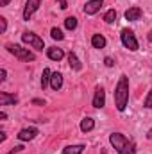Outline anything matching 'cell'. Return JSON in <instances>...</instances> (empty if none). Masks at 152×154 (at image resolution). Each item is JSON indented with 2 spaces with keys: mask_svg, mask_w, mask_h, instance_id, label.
Masks as SVG:
<instances>
[{
  "mask_svg": "<svg viewBox=\"0 0 152 154\" xmlns=\"http://www.w3.org/2000/svg\"><path fill=\"white\" fill-rule=\"evenodd\" d=\"M114 20H116V11H114V9H109V11L104 14V22H106V23H113Z\"/></svg>",
  "mask_w": 152,
  "mask_h": 154,
  "instance_id": "cell-20",
  "label": "cell"
},
{
  "mask_svg": "<svg viewBox=\"0 0 152 154\" xmlns=\"http://www.w3.org/2000/svg\"><path fill=\"white\" fill-rule=\"evenodd\" d=\"M147 38H149V41H150V43H152V31H150V32H149V36H147Z\"/></svg>",
  "mask_w": 152,
  "mask_h": 154,
  "instance_id": "cell-31",
  "label": "cell"
},
{
  "mask_svg": "<svg viewBox=\"0 0 152 154\" xmlns=\"http://www.w3.org/2000/svg\"><path fill=\"white\" fill-rule=\"evenodd\" d=\"M5 29H7V20H5L4 16H0V31L5 32Z\"/></svg>",
  "mask_w": 152,
  "mask_h": 154,
  "instance_id": "cell-23",
  "label": "cell"
},
{
  "mask_svg": "<svg viewBox=\"0 0 152 154\" xmlns=\"http://www.w3.org/2000/svg\"><path fill=\"white\" fill-rule=\"evenodd\" d=\"M104 106H106V91H104V88H97L95 90V97H93V108L100 109Z\"/></svg>",
  "mask_w": 152,
  "mask_h": 154,
  "instance_id": "cell-9",
  "label": "cell"
},
{
  "mask_svg": "<svg viewBox=\"0 0 152 154\" xmlns=\"http://www.w3.org/2000/svg\"><path fill=\"white\" fill-rule=\"evenodd\" d=\"M68 61H70V66H72L74 70H81V68H82L81 61L77 59V56L74 54V52H70V56H68Z\"/></svg>",
  "mask_w": 152,
  "mask_h": 154,
  "instance_id": "cell-18",
  "label": "cell"
},
{
  "mask_svg": "<svg viewBox=\"0 0 152 154\" xmlns=\"http://www.w3.org/2000/svg\"><path fill=\"white\" fill-rule=\"evenodd\" d=\"M39 5H41V0H27L23 9V20H31V16L39 9Z\"/></svg>",
  "mask_w": 152,
  "mask_h": 154,
  "instance_id": "cell-6",
  "label": "cell"
},
{
  "mask_svg": "<svg viewBox=\"0 0 152 154\" xmlns=\"http://www.w3.org/2000/svg\"><path fill=\"white\" fill-rule=\"evenodd\" d=\"M0 118H2V120H5V118H7V115H5V111H2V113H0Z\"/></svg>",
  "mask_w": 152,
  "mask_h": 154,
  "instance_id": "cell-30",
  "label": "cell"
},
{
  "mask_svg": "<svg viewBox=\"0 0 152 154\" xmlns=\"http://www.w3.org/2000/svg\"><path fill=\"white\" fill-rule=\"evenodd\" d=\"M16 136H18V140H22V142H29V140H34V138L38 136V129H36V127H25V129H22Z\"/></svg>",
  "mask_w": 152,
  "mask_h": 154,
  "instance_id": "cell-8",
  "label": "cell"
},
{
  "mask_svg": "<svg viewBox=\"0 0 152 154\" xmlns=\"http://www.w3.org/2000/svg\"><path fill=\"white\" fill-rule=\"evenodd\" d=\"M102 5H104V0H90V2L84 4L82 11H84V14H95V13L100 11Z\"/></svg>",
  "mask_w": 152,
  "mask_h": 154,
  "instance_id": "cell-7",
  "label": "cell"
},
{
  "mask_svg": "<svg viewBox=\"0 0 152 154\" xmlns=\"http://www.w3.org/2000/svg\"><path fill=\"white\" fill-rule=\"evenodd\" d=\"M65 27L68 29V31H74L77 27V18H74V16H68L66 20H65Z\"/></svg>",
  "mask_w": 152,
  "mask_h": 154,
  "instance_id": "cell-19",
  "label": "cell"
},
{
  "mask_svg": "<svg viewBox=\"0 0 152 154\" xmlns=\"http://www.w3.org/2000/svg\"><path fill=\"white\" fill-rule=\"evenodd\" d=\"M125 18H127L129 22L140 20V18H141V9H140V7H129V9L125 11Z\"/></svg>",
  "mask_w": 152,
  "mask_h": 154,
  "instance_id": "cell-11",
  "label": "cell"
},
{
  "mask_svg": "<svg viewBox=\"0 0 152 154\" xmlns=\"http://www.w3.org/2000/svg\"><path fill=\"white\" fill-rule=\"evenodd\" d=\"M32 104H38V106H41V104H45V102H43V100H39V99H34V100H32Z\"/></svg>",
  "mask_w": 152,
  "mask_h": 154,
  "instance_id": "cell-28",
  "label": "cell"
},
{
  "mask_svg": "<svg viewBox=\"0 0 152 154\" xmlns=\"http://www.w3.org/2000/svg\"><path fill=\"white\" fill-rule=\"evenodd\" d=\"M120 38H122V43H123L125 48H129L131 52H136V50H138V39H136V36H134L132 31L123 29L122 34H120Z\"/></svg>",
  "mask_w": 152,
  "mask_h": 154,
  "instance_id": "cell-4",
  "label": "cell"
},
{
  "mask_svg": "<svg viewBox=\"0 0 152 154\" xmlns=\"http://www.w3.org/2000/svg\"><path fill=\"white\" fill-rule=\"evenodd\" d=\"M91 45H93L95 48H104V47H106V38H104L102 34H93Z\"/></svg>",
  "mask_w": 152,
  "mask_h": 154,
  "instance_id": "cell-15",
  "label": "cell"
},
{
  "mask_svg": "<svg viewBox=\"0 0 152 154\" xmlns=\"http://www.w3.org/2000/svg\"><path fill=\"white\" fill-rule=\"evenodd\" d=\"M50 79H52V72H50L48 68H45V70H43V75H41V88H43V90L48 86Z\"/></svg>",
  "mask_w": 152,
  "mask_h": 154,
  "instance_id": "cell-17",
  "label": "cell"
},
{
  "mask_svg": "<svg viewBox=\"0 0 152 154\" xmlns=\"http://www.w3.org/2000/svg\"><path fill=\"white\" fill-rule=\"evenodd\" d=\"M147 138H152V129L149 131V134H147Z\"/></svg>",
  "mask_w": 152,
  "mask_h": 154,
  "instance_id": "cell-32",
  "label": "cell"
},
{
  "mask_svg": "<svg viewBox=\"0 0 152 154\" xmlns=\"http://www.w3.org/2000/svg\"><path fill=\"white\" fill-rule=\"evenodd\" d=\"M9 2H11V0H2V7H5V5H9Z\"/></svg>",
  "mask_w": 152,
  "mask_h": 154,
  "instance_id": "cell-29",
  "label": "cell"
},
{
  "mask_svg": "<svg viewBox=\"0 0 152 154\" xmlns=\"http://www.w3.org/2000/svg\"><path fill=\"white\" fill-rule=\"evenodd\" d=\"M143 106L147 109H152V88H150V91H149V95L145 97V100H143Z\"/></svg>",
  "mask_w": 152,
  "mask_h": 154,
  "instance_id": "cell-22",
  "label": "cell"
},
{
  "mask_svg": "<svg viewBox=\"0 0 152 154\" xmlns=\"http://www.w3.org/2000/svg\"><path fill=\"white\" fill-rule=\"evenodd\" d=\"M93 127H95V120H93V118L86 116L84 120H81V131H82V133H90Z\"/></svg>",
  "mask_w": 152,
  "mask_h": 154,
  "instance_id": "cell-13",
  "label": "cell"
},
{
  "mask_svg": "<svg viewBox=\"0 0 152 154\" xmlns=\"http://www.w3.org/2000/svg\"><path fill=\"white\" fill-rule=\"evenodd\" d=\"M5 75H7V72H5V68H2V70H0V82L5 81Z\"/></svg>",
  "mask_w": 152,
  "mask_h": 154,
  "instance_id": "cell-25",
  "label": "cell"
},
{
  "mask_svg": "<svg viewBox=\"0 0 152 154\" xmlns=\"http://www.w3.org/2000/svg\"><path fill=\"white\" fill-rule=\"evenodd\" d=\"M50 86H52V90H59L61 86H63V75L59 74V72H56V74H52V79H50Z\"/></svg>",
  "mask_w": 152,
  "mask_h": 154,
  "instance_id": "cell-14",
  "label": "cell"
},
{
  "mask_svg": "<svg viewBox=\"0 0 152 154\" xmlns=\"http://www.w3.org/2000/svg\"><path fill=\"white\" fill-rule=\"evenodd\" d=\"M7 50L14 56V57H18L20 61H34L36 59V56L29 50V48H23V47H20V45H13V43H9L7 45Z\"/></svg>",
  "mask_w": 152,
  "mask_h": 154,
  "instance_id": "cell-3",
  "label": "cell"
},
{
  "mask_svg": "<svg viewBox=\"0 0 152 154\" xmlns=\"http://www.w3.org/2000/svg\"><path fill=\"white\" fill-rule=\"evenodd\" d=\"M129 102V77L127 75H120L116 88H114V104L118 111H123L127 108Z\"/></svg>",
  "mask_w": 152,
  "mask_h": 154,
  "instance_id": "cell-1",
  "label": "cell"
},
{
  "mask_svg": "<svg viewBox=\"0 0 152 154\" xmlns=\"http://www.w3.org/2000/svg\"><path fill=\"white\" fill-rule=\"evenodd\" d=\"M50 36H52L54 39H57V41H61V39L65 38V34H63V32H61V31H59L57 27H54V29L50 31Z\"/></svg>",
  "mask_w": 152,
  "mask_h": 154,
  "instance_id": "cell-21",
  "label": "cell"
},
{
  "mask_svg": "<svg viewBox=\"0 0 152 154\" xmlns=\"http://www.w3.org/2000/svg\"><path fill=\"white\" fill-rule=\"evenodd\" d=\"M109 142H111V145L114 147V151L118 154H134V147H136L134 142L132 140H127L120 133H113L109 136Z\"/></svg>",
  "mask_w": 152,
  "mask_h": 154,
  "instance_id": "cell-2",
  "label": "cell"
},
{
  "mask_svg": "<svg viewBox=\"0 0 152 154\" xmlns=\"http://www.w3.org/2000/svg\"><path fill=\"white\" fill-rule=\"evenodd\" d=\"M47 54H48V57H50L52 61H61V59L65 57V52H63L61 48H57V47H50V48H47Z\"/></svg>",
  "mask_w": 152,
  "mask_h": 154,
  "instance_id": "cell-12",
  "label": "cell"
},
{
  "mask_svg": "<svg viewBox=\"0 0 152 154\" xmlns=\"http://www.w3.org/2000/svg\"><path fill=\"white\" fill-rule=\"evenodd\" d=\"M22 39H23V43L31 45V47L36 48V50H43V48H45L43 39L39 38L38 34H34V32H23V34H22Z\"/></svg>",
  "mask_w": 152,
  "mask_h": 154,
  "instance_id": "cell-5",
  "label": "cell"
},
{
  "mask_svg": "<svg viewBox=\"0 0 152 154\" xmlns=\"http://www.w3.org/2000/svg\"><path fill=\"white\" fill-rule=\"evenodd\" d=\"M0 104L2 106H9V104H18V97L16 95H11V93H7V91H2L0 93Z\"/></svg>",
  "mask_w": 152,
  "mask_h": 154,
  "instance_id": "cell-10",
  "label": "cell"
},
{
  "mask_svg": "<svg viewBox=\"0 0 152 154\" xmlns=\"http://www.w3.org/2000/svg\"><path fill=\"white\" fill-rule=\"evenodd\" d=\"M84 149H86L84 145H68V147H65L63 154H82Z\"/></svg>",
  "mask_w": 152,
  "mask_h": 154,
  "instance_id": "cell-16",
  "label": "cell"
},
{
  "mask_svg": "<svg viewBox=\"0 0 152 154\" xmlns=\"http://www.w3.org/2000/svg\"><path fill=\"white\" fill-rule=\"evenodd\" d=\"M104 63H106V66H113V65H114V61L111 59V57H106V59H104Z\"/></svg>",
  "mask_w": 152,
  "mask_h": 154,
  "instance_id": "cell-26",
  "label": "cell"
},
{
  "mask_svg": "<svg viewBox=\"0 0 152 154\" xmlns=\"http://www.w3.org/2000/svg\"><path fill=\"white\" fill-rule=\"evenodd\" d=\"M57 4H59L61 9H66L68 7V0H57Z\"/></svg>",
  "mask_w": 152,
  "mask_h": 154,
  "instance_id": "cell-24",
  "label": "cell"
},
{
  "mask_svg": "<svg viewBox=\"0 0 152 154\" xmlns=\"http://www.w3.org/2000/svg\"><path fill=\"white\" fill-rule=\"evenodd\" d=\"M20 151H23V147H22V145H18V147H14V149H13V151H11L9 154H16V152H20Z\"/></svg>",
  "mask_w": 152,
  "mask_h": 154,
  "instance_id": "cell-27",
  "label": "cell"
}]
</instances>
